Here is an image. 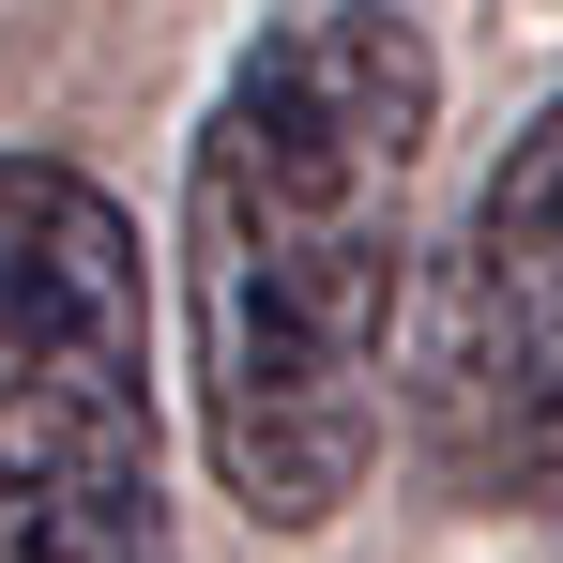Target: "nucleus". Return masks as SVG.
Instances as JSON below:
<instances>
[{
    "label": "nucleus",
    "instance_id": "nucleus-1",
    "mask_svg": "<svg viewBox=\"0 0 563 563\" xmlns=\"http://www.w3.org/2000/svg\"><path fill=\"white\" fill-rule=\"evenodd\" d=\"M442 62L396 0L275 15L184 168V335L213 487L275 533H320L380 457V335L411 260V168Z\"/></svg>",
    "mask_w": 563,
    "mask_h": 563
},
{
    "label": "nucleus",
    "instance_id": "nucleus-2",
    "mask_svg": "<svg viewBox=\"0 0 563 563\" xmlns=\"http://www.w3.org/2000/svg\"><path fill=\"white\" fill-rule=\"evenodd\" d=\"M0 563H168L137 229L62 153H0Z\"/></svg>",
    "mask_w": 563,
    "mask_h": 563
},
{
    "label": "nucleus",
    "instance_id": "nucleus-3",
    "mask_svg": "<svg viewBox=\"0 0 563 563\" xmlns=\"http://www.w3.org/2000/svg\"><path fill=\"white\" fill-rule=\"evenodd\" d=\"M427 457L457 503H563V107L487 168L427 335Z\"/></svg>",
    "mask_w": 563,
    "mask_h": 563
}]
</instances>
